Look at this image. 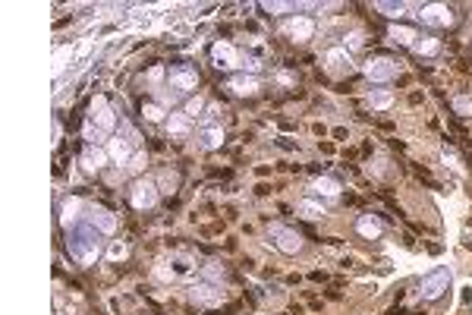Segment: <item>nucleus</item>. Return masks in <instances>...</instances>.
Instances as JSON below:
<instances>
[{"instance_id":"obj_32","label":"nucleus","mask_w":472,"mask_h":315,"mask_svg":"<svg viewBox=\"0 0 472 315\" xmlns=\"http://www.w3.org/2000/svg\"><path fill=\"white\" fill-rule=\"evenodd\" d=\"M217 113H221V107H217V105H208L205 113H202V127H214V123H217Z\"/></svg>"},{"instance_id":"obj_13","label":"nucleus","mask_w":472,"mask_h":315,"mask_svg":"<svg viewBox=\"0 0 472 315\" xmlns=\"http://www.w3.org/2000/svg\"><path fill=\"white\" fill-rule=\"evenodd\" d=\"M227 89L233 91L236 98H252V95H259L261 83H259V76H252V73H236V76H230Z\"/></svg>"},{"instance_id":"obj_18","label":"nucleus","mask_w":472,"mask_h":315,"mask_svg":"<svg viewBox=\"0 0 472 315\" xmlns=\"http://www.w3.org/2000/svg\"><path fill=\"white\" fill-rule=\"evenodd\" d=\"M107 158H111V155H107L101 145H89V149L82 151L79 161H82V167H85V173H98L104 164H107Z\"/></svg>"},{"instance_id":"obj_8","label":"nucleus","mask_w":472,"mask_h":315,"mask_svg":"<svg viewBox=\"0 0 472 315\" xmlns=\"http://www.w3.org/2000/svg\"><path fill=\"white\" fill-rule=\"evenodd\" d=\"M224 296H227V293H224V287L221 284H211V281H199V284L189 287V300L195 303V306H205V309L221 306Z\"/></svg>"},{"instance_id":"obj_6","label":"nucleus","mask_w":472,"mask_h":315,"mask_svg":"<svg viewBox=\"0 0 472 315\" xmlns=\"http://www.w3.org/2000/svg\"><path fill=\"white\" fill-rule=\"evenodd\" d=\"M268 240H274V246L281 249L283 255H296L303 249V237L287 224H268Z\"/></svg>"},{"instance_id":"obj_29","label":"nucleus","mask_w":472,"mask_h":315,"mask_svg":"<svg viewBox=\"0 0 472 315\" xmlns=\"http://www.w3.org/2000/svg\"><path fill=\"white\" fill-rule=\"evenodd\" d=\"M202 278L211 281V284H221V281H224V268L217 262H205V265H202Z\"/></svg>"},{"instance_id":"obj_17","label":"nucleus","mask_w":472,"mask_h":315,"mask_svg":"<svg viewBox=\"0 0 472 315\" xmlns=\"http://www.w3.org/2000/svg\"><path fill=\"white\" fill-rule=\"evenodd\" d=\"M309 193L315 195V199H340V183L334 180V177H315V180L309 183Z\"/></svg>"},{"instance_id":"obj_24","label":"nucleus","mask_w":472,"mask_h":315,"mask_svg":"<svg viewBox=\"0 0 472 315\" xmlns=\"http://www.w3.org/2000/svg\"><path fill=\"white\" fill-rule=\"evenodd\" d=\"M438 47H441V45H438V38H431V35H419V38H416V45L409 47V51L419 54V57H435Z\"/></svg>"},{"instance_id":"obj_31","label":"nucleus","mask_w":472,"mask_h":315,"mask_svg":"<svg viewBox=\"0 0 472 315\" xmlns=\"http://www.w3.org/2000/svg\"><path fill=\"white\" fill-rule=\"evenodd\" d=\"M142 113H145L151 123H161V120L167 123V111H164L161 105H145V111H142Z\"/></svg>"},{"instance_id":"obj_26","label":"nucleus","mask_w":472,"mask_h":315,"mask_svg":"<svg viewBox=\"0 0 472 315\" xmlns=\"http://www.w3.org/2000/svg\"><path fill=\"white\" fill-rule=\"evenodd\" d=\"M450 107L460 117H472V95H453L450 98Z\"/></svg>"},{"instance_id":"obj_37","label":"nucleus","mask_w":472,"mask_h":315,"mask_svg":"<svg viewBox=\"0 0 472 315\" xmlns=\"http://www.w3.org/2000/svg\"><path fill=\"white\" fill-rule=\"evenodd\" d=\"M123 255H126V246H120V243H117V246L111 249V259H123Z\"/></svg>"},{"instance_id":"obj_36","label":"nucleus","mask_w":472,"mask_h":315,"mask_svg":"<svg viewBox=\"0 0 472 315\" xmlns=\"http://www.w3.org/2000/svg\"><path fill=\"white\" fill-rule=\"evenodd\" d=\"M145 167V151H136L133 161H129V171H142Z\"/></svg>"},{"instance_id":"obj_23","label":"nucleus","mask_w":472,"mask_h":315,"mask_svg":"<svg viewBox=\"0 0 472 315\" xmlns=\"http://www.w3.org/2000/svg\"><path fill=\"white\" fill-rule=\"evenodd\" d=\"M164 129H167V135H186L192 129V120L186 117L183 111H173L167 117V123H164Z\"/></svg>"},{"instance_id":"obj_9","label":"nucleus","mask_w":472,"mask_h":315,"mask_svg":"<svg viewBox=\"0 0 472 315\" xmlns=\"http://www.w3.org/2000/svg\"><path fill=\"white\" fill-rule=\"evenodd\" d=\"M416 16H419L422 25H428V29H450V25H453V10H450L447 3H425Z\"/></svg>"},{"instance_id":"obj_28","label":"nucleus","mask_w":472,"mask_h":315,"mask_svg":"<svg viewBox=\"0 0 472 315\" xmlns=\"http://www.w3.org/2000/svg\"><path fill=\"white\" fill-rule=\"evenodd\" d=\"M205 98H199V95H192V98H186V107H183V113L189 117V120H195V117H202V111H205Z\"/></svg>"},{"instance_id":"obj_7","label":"nucleus","mask_w":472,"mask_h":315,"mask_svg":"<svg viewBox=\"0 0 472 315\" xmlns=\"http://www.w3.org/2000/svg\"><path fill=\"white\" fill-rule=\"evenodd\" d=\"M397 61H391V57H372L369 63H362V73H365V79L375 85H387L397 76Z\"/></svg>"},{"instance_id":"obj_25","label":"nucleus","mask_w":472,"mask_h":315,"mask_svg":"<svg viewBox=\"0 0 472 315\" xmlns=\"http://www.w3.org/2000/svg\"><path fill=\"white\" fill-rule=\"evenodd\" d=\"M369 105L375 107V111H387V107L394 105V95L387 89H372L369 91Z\"/></svg>"},{"instance_id":"obj_11","label":"nucleus","mask_w":472,"mask_h":315,"mask_svg":"<svg viewBox=\"0 0 472 315\" xmlns=\"http://www.w3.org/2000/svg\"><path fill=\"white\" fill-rule=\"evenodd\" d=\"M211 61H214V67L233 69V67H239L243 54L236 51V47L230 45V41H214V45H211Z\"/></svg>"},{"instance_id":"obj_27","label":"nucleus","mask_w":472,"mask_h":315,"mask_svg":"<svg viewBox=\"0 0 472 315\" xmlns=\"http://www.w3.org/2000/svg\"><path fill=\"white\" fill-rule=\"evenodd\" d=\"M375 7L381 10V13L387 16V19H400V16L406 13V3H394V0H378Z\"/></svg>"},{"instance_id":"obj_4","label":"nucleus","mask_w":472,"mask_h":315,"mask_svg":"<svg viewBox=\"0 0 472 315\" xmlns=\"http://www.w3.org/2000/svg\"><path fill=\"white\" fill-rule=\"evenodd\" d=\"M158 199H161V186H158L151 177H139V180L129 186V202L139 211H151L158 205Z\"/></svg>"},{"instance_id":"obj_3","label":"nucleus","mask_w":472,"mask_h":315,"mask_svg":"<svg viewBox=\"0 0 472 315\" xmlns=\"http://www.w3.org/2000/svg\"><path fill=\"white\" fill-rule=\"evenodd\" d=\"M164 89H170L180 98H192V91L199 89V73H195V67H189V63H173V67L167 69V85H164Z\"/></svg>"},{"instance_id":"obj_14","label":"nucleus","mask_w":472,"mask_h":315,"mask_svg":"<svg viewBox=\"0 0 472 315\" xmlns=\"http://www.w3.org/2000/svg\"><path fill=\"white\" fill-rule=\"evenodd\" d=\"M283 32H287L293 41H309V38L315 35V23H312L309 16H299V13H296L293 19H287V23H283Z\"/></svg>"},{"instance_id":"obj_35","label":"nucleus","mask_w":472,"mask_h":315,"mask_svg":"<svg viewBox=\"0 0 472 315\" xmlns=\"http://www.w3.org/2000/svg\"><path fill=\"white\" fill-rule=\"evenodd\" d=\"M444 161H447L453 171H460L463 173V164H460V158H457V151H450V149H444Z\"/></svg>"},{"instance_id":"obj_10","label":"nucleus","mask_w":472,"mask_h":315,"mask_svg":"<svg viewBox=\"0 0 472 315\" xmlns=\"http://www.w3.org/2000/svg\"><path fill=\"white\" fill-rule=\"evenodd\" d=\"M325 67H328V73H334V76H350L356 69V63L347 47H331V51L325 54Z\"/></svg>"},{"instance_id":"obj_2","label":"nucleus","mask_w":472,"mask_h":315,"mask_svg":"<svg viewBox=\"0 0 472 315\" xmlns=\"http://www.w3.org/2000/svg\"><path fill=\"white\" fill-rule=\"evenodd\" d=\"M101 237L95 227L85 221V224H76L69 230V240H67V249H69V259L79 265H95L101 259Z\"/></svg>"},{"instance_id":"obj_33","label":"nucleus","mask_w":472,"mask_h":315,"mask_svg":"<svg viewBox=\"0 0 472 315\" xmlns=\"http://www.w3.org/2000/svg\"><path fill=\"white\" fill-rule=\"evenodd\" d=\"M343 47H347L350 54H353V51H359V47H362V32H350V35H347V41H343Z\"/></svg>"},{"instance_id":"obj_21","label":"nucleus","mask_w":472,"mask_h":315,"mask_svg":"<svg viewBox=\"0 0 472 315\" xmlns=\"http://www.w3.org/2000/svg\"><path fill=\"white\" fill-rule=\"evenodd\" d=\"M296 215H303V218H309V221H318V218H325L328 211H325V205H321V199L305 195V199L296 202Z\"/></svg>"},{"instance_id":"obj_34","label":"nucleus","mask_w":472,"mask_h":315,"mask_svg":"<svg viewBox=\"0 0 472 315\" xmlns=\"http://www.w3.org/2000/svg\"><path fill=\"white\" fill-rule=\"evenodd\" d=\"M265 10H268V13H290V10H296V3H277V0L271 3V0H268Z\"/></svg>"},{"instance_id":"obj_5","label":"nucleus","mask_w":472,"mask_h":315,"mask_svg":"<svg viewBox=\"0 0 472 315\" xmlns=\"http://www.w3.org/2000/svg\"><path fill=\"white\" fill-rule=\"evenodd\" d=\"M450 281H453L450 268H435V271H428L425 278L419 281V296H422V300H428V303L441 300L444 293L450 290Z\"/></svg>"},{"instance_id":"obj_20","label":"nucleus","mask_w":472,"mask_h":315,"mask_svg":"<svg viewBox=\"0 0 472 315\" xmlns=\"http://www.w3.org/2000/svg\"><path fill=\"white\" fill-rule=\"evenodd\" d=\"M199 145H202V149H208V151L221 149V145H224V127H221V123H214V127H202L199 129Z\"/></svg>"},{"instance_id":"obj_16","label":"nucleus","mask_w":472,"mask_h":315,"mask_svg":"<svg viewBox=\"0 0 472 315\" xmlns=\"http://www.w3.org/2000/svg\"><path fill=\"white\" fill-rule=\"evenodd\" d=\"M356 233H359L362 240H381L384 237V224L378 215H359L356 218Z\"/></svg>"},{"instance_id":"obj_1","label":"nucleus","mask_w":472,"mask_h":315,"mask_svg":"<svg viewBox=\"0 0 472 315\" xmlns=\"http://www.w3.org/2000/svg\"><path fill=\"white\" fill-rule=\"evenodd\" d=\"M114 129H117V113H114L111 101L104 95H95L89 105V117H85V127H82V139L89 145H101L104 139H111Z\"/></svg>"},{"instance_id":"obj_30","label":"nucleus","mask_w":472,"mask_h":315,"mask_svg":"<svg viewBox=\"0 0 472 315\" xmlns=\"http://www.w3.org/2000/svg\"><path fill=\"white\" fill-rule=\"evenodd\" d=\"M180 186V173L177 171H164L161 173V193H173Z\"/></svg>"},{"instance_id":"obj_15","label":"nucleus","mask_w":472,"mask_h":315,"mask_svg":"<svg viewBox=\"0 0 472 315\" xmlns=\"http://www.w3.org/2000/svg\"><path fill=\"white\" fill-rule=\"evenodd\" d=\"M82 211H85V202H82V199H76V195L63 199V205H60V224L67 227V230H73V227L79 224Z\"/></svg>"},{"instance_id":"obj_22","label":"nucleus","mask_w":472,"mask_h":315,"mask_svg":"<svg viewBox=\"0 0 472 315\" xmlns=\"http://www.w3.org/2000/svg\"><path fill=\"white\" fill-rule=\"evenodd\" d=\"M416 38H419V32L409 29V25H391V29H387V41H391V45L413 47V45H416Z\"/></svg>"},{"instance_id":"obj_12","label":"nucleus","mask_w":472,"mask_h":315,"mask_svg":"<svg viewBox=\"0 0 472 315\" xmlns=\"http://www.w3.org/2000/svg\"><path fill=\"white\" fill-rule=\"evenodd\" d=\"M85 221H89L98 233H104V237H111V233L117 230V218H114L107 208H101V205H89V208H85Z\"/></svg>"},{"instance_id":"obj_19","label":"nucleus","mask_w":472,"mask_h":315,"mask_svg":"<svg viewBox=\"0 0 472 315\" xmlns=\"http://www.w3.org/2000/svg\"><path fill=\"white\" fill-rule=\"evenodd\" d=\"M107 155H111L120 167H129V161H133V145L126 142L123 135H114L111 142H107Z\"/></svg>"}]
</instances>
